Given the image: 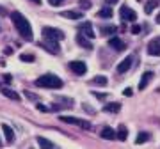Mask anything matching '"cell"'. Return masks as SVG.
Masks as SVG:
<instances>
[{
    "label": "cell",
    "instance_id": "obj_1",
    "mask_svg": "<svg viewBox=\"0 0 160 149\" xmlns=\"http://www.w3.org/2000/svg\"><path fill=\"white\" fill-rule=\"evenodd\" d=\"M11 20H12V25L16 27L18 34L22 36L23 39H25V41H32V39H34V34H32V27H30V22H29V20H27L25 16H23L22 12L12 11Z\"/></svg>",
    "mask_w": 160,
    "mask_h": 149
},
{
    "label": "cell",
    "instance_id": "obj_2",
    "mask_svg": "<svg viewBox=\"0 0 160 149\" xmlns=\"http://www.w3.org/2000/svg\"><path fill=\"white\" fill-rule=\"evenodd\" d=\"M36 85L45 87V89H61V87H62V80L59 78L57 74L46 73V74H43V76H39V78L36 80Z\"/></svg>",
    "mask_w": 160,
    "mask_h": 149
},
{
    "label": "cell",
    "instance_id": "obj_3",
    "mask_svg": "<svg viewBox=\"0 0 160 149\" xmlns=\"http://www.w3.org/2000/svg\"><path fill=\"white\" fill-rule=\"evenodd\" d=\"M43 37L48 41H62L64 39V32L53 27H43Z\"/></svg>",
    "mask_w": 160,
    "mask_h": 149
},
{
    "label": "cell",
    "instance_id": "obj_4",
    "mask_svg": "<svg viewBox=\"0 0 160 149\" xmlns=\"http://www.w3.org/2000/svg\"><path fill=\"white\" fill-rule=\"evenodd\" d=\"M59 121H62L66 124H77V126H80V128H86V130L91 128V124H89L87 121H82V119H78V117H71V115H61Z\"/></svg>",
    "mask_w": 160,
    "mask_h": 149
},
{
    "label": "cell",
    "instance_id": "obj_5",
    "mask_svg": "<svg viewBox=\"0 0 160 149\" xmlns=\"http://www.w3.org/2000/svg\"><path fill=\"white\" fill-rule=\"evenodd\" d=\"M148 53L151 57H160V36L148 43Z\"/></svg>",
    "mask_w": 160,
    "mask_h": 149
},
{
    "label": "cell",
    "instance_id": "obj_6",
    "mask_svg": "<svg viewBox=\"0 0 160 149\" xmlns=\"http://www.w3.org/2000/svg\"><path fill=\"white\" fill-rule=\"evenodd\" d=\"M69 69H71L75 74H86L87 66L82 62V60H71V62H69Z\"/></svg>",
    "mask_w": 160,
    "mask_h": 149
},
{
    "label": "cell",
    "instance_id": "obj_7",
    "mask_svg": "<svg viewBox=\"0 0 160 149\" xmlns=\"http://www.w3.org/2000/svg\"><path fill=\"white\" fill-rule=\"evenodd\" d=\"M119 14H121V18H123V20H126V22H135V20H137L135 11H133V9H130V7H126V6H123L119 9Z\"/></svg>",
    "mask_w": 160,
    "mask_h": 149
},
{
    "label": "cell",
    "instance_id": "obj_8",
    "mask_svg": "<svg viewBox=\"0 0 160 149\" xmlns=\"http://www.w3.org/2000/svg\"><path fill=\"white\" fill-rule=\"evenodd\" d=\"M39 46H41V48H46V50H48L50 53H53V55L61 52V46L57 45V41H48V39H45L43 43H39Z\"/></svg>",
    "mask_w": 160,
    "mask_h": 149
},
{
    "label": "cell",
    "instance_id": "obj_9",
    "mask_svg": "<svg viewBox=\"0 0 160 149\" xmlns=\"http://www.w3.org/2000/svg\"><path fill=\"white\" fill-rule=\"evenodd\" d=\"M132 62H133V57H132V55H128L126 59H123V60L119 62V66H118V71H119V73H126V71L132 68Z\"/></svg>",
    "mask_w": 160,
    "mask_h": 149
},
{
    "label": "cell",
    "instance_id": "obj_10",
    "mask_svg": "<svg viewBox=\"0 0 160 149\" xmlns=\"http://www.w3.org/2000/svg\"><path fill=\"white\" fill-rule=\"evenodd\" d=\"M109 45L112 46L114 50H118V52H123V50L126 48V43H125V41H121L119 37H110V39H109Z\"/></svg>",
    "mask_w": 160,
    "mask_h": 149
},
{
    "label": "cell",
    "instance_id": "obj_11",
    "mask_svg": "<svg viewBox=\"0 0 160 149\" xmlns=\"http://www.w3.org/2000/svg\"><path fill=\"white\" fill-rule=\"evenodd\" d=\"M155 74H153V71H146V73L141 76V82H139V89L142 91V89H146L148 87V84L151 82V78H153Z\"/></svg>",
    "mask_w": 160,
    "mask_h": 149
},
{
    "label": "cell",
    "instance_id": "obj_12",
    "mask_svg": "<svg viewBox=\"0 0 160 149\" xmlns=\"http://www.w3.org/2000/svg\"><path fill=\"white\" fill-rule=\"evenodd\" d=\"M116 138H118V140H121V142H125L126 138H128V128H126L125 124H119L118 132H116Z\"/></svg>",
    "mask_w": 160,
    "mask_h": 149
},
{
    "label": "cell",
    "instance_id": "obj_13",
    "mask_svg": "<svg viewBox=\"0 0 160 149\" xmlns=\"http://www.w3.org/2000/svg\"><path fill=\"white\" fill-rule=\"evenodd\" d=\"M82 32H84V36H86L87 39H92V37H94V30H92L91 22H86L82 25Z\"/></svg>",
    "mask_w": 160,
    "mask_h": 149
},
{
    "label": "cell",
    "instance_id": "obj_14",
    "mask_svg": "<svg viewBox=\"0 0 160 149\" xmlns=\"http://www.w3.org/2000/svg\"><path fill=\"white\" fill-rule=\"evenodd\" d=\"M2 132H4V135H6V140H7V142H12V140H14V132H12L11 126L2 124Z\"/></svg>",
    "mask_w": 160,
    "mask_h": 149
},
{
    "label": "cell",
    "instance_id": "obj_15",
    "mask_svg": "<svg viewBox=\"0 0 160 149\" xmlns=\"http://www.w3.org/2000/svg\"><path fill=\"white\" fill-rule=\"evenodd\" d=\"M102 137L105 138V140H112V138H116V132L112 130V128L105 126V128L102 130Z\"/></svg>",
    "mask_w": 160,
    "mask_h": 149
},
{
    "label": "cell",
    "instance_id": "obj_16",
    "mask_svg": "<svg viewBox=\"0 0 160 149\" xmlns=\"http://www.w3.org/2000/svg\"><path fill=\"white\" fill-rule=\"evenodd\" d=\"M62 16L69 18V20H80V18L84 16V12H80V11H64Z\"/></svg>",
    "mask_w": 160,
    "mask_h": 149
},
{
    "label": "cell",
    "instance_id": "obj_17",
    "mask_svg": "<svg viewBox=\"0 0 160 149\" xmlns=\"http://www.w3.org/2000/svg\"><path fill=\"white\" fill-rule=\"evenodd\" d=\"M103 110L105 112H110V114H118L121 110V103H109V105L103 107Z\"/></svg>",
    "mask_w": 160,
    "mask_h": 149
},
{
    "label": "cell",
    "instance_id": "obj_18",
    "mask_svg": "<svg viewBox=\"0 0 160 149\" xmlns=\"http://www.w3.org/2000/svg\"><path fill=\"white\" fill-rule=\"evenodd\" d=\"M149 138H151V135L148 132H141L137 135V138H135V144H144V142H148Z\"/></svg>",
    "mask_w": 160,
    "mask_h": 149
},
{
    "label": "cell",
    "instance_id": "obj_19",
    "mask_svg": "<svg viewBox=\"0 0 160 149\" xmlns=\"http://www.w3.org/2000/svg\"><path fill=\"white\" fill-rule=\"evenodd\" d=\"M77 43H78L80 46H84V48H87V50H91L92 48V45H91V41H87L86 37H84V36H77Z\"/></svg>",
    "mask_w": 160,
    "mask_h": 149
},
{
    "label": "cell",
    "instance_id": "obj_20",
    "mask_svg": "<svg viewBox=\"0 0 160 149\" xmlns=\"http://www.w3.org/2000/svg\"><path fill=\"white\" fill-rule=\"evenodd\" d=\"M112 7H103V9H100L98 11V18H112Z\"/></svg>",
    "mask_w": 160,
    "mask_h": 149
},
{
    "label": "cell",
    "instance_id": "obj_21",
    "mask_svg": "<svg viewBox=\"0 0 160 149\" xmlns=\"http://www.w3.org/2000/svg\"><path fill=\"white\" fill-rule=\"evenodd\" d=\"M116 30H118V27H114V25H103L102 29H100V32L103 36H110V34H114Z\"/></svg>",
    "mask_w": 160,
    "mask_h": 149
},
{
    "label": "cell",
    "instance_id": "obj_22",
    "mask_svg": "<svg viewBox=\"0 0 160 149\" xmlns=\"http://www.w3.org/2000/svg\"><path fill=\"white\" fill-rule=\"evenodd\" d=\"M38 144H39L41 147H46V149H53L55 147V144L50 142V140H46V138H43V137H38Z\"/></svg>",
    "mask_w": 160,
    "mask_h": 149
},
{
    "label": "cell",
    "instance_id": "obj_23",
    "mask_svg": "<svg viewBox=\"0 0 160 149\" xmlns=\"http://www.w3.org/2000/svg\"><path fill=\"white\" fill-rule=\"evenodd\" d=\"M92 84H94V85H100V87H105L107 85V76H103V74L94 76V78H92Z\"/></svg>",
    "mask_w": 160,
    "mask_h": 149
},
{
    "label": "cell",
    "instance_id": "obj_24",
    "mask_svg": "<svg viewBox=\"0 0 160 149\" xmlns=\"http://www.w3.org/2000/svg\"><path fill=\"white\" fill-rule=\"evenodd\" d=\"M157 6H158V2H157V0H149L148 4H146V7H144V12H146V14H151Z\"/></svg>",
    "mask_w": 160,
    "mask_h": 149
},
{
    "label": "cell",
    "instance_id": "obj_25",
    "mask_svg": "<svg viewBox=\"0 0 160 149\" xmlns=\"http://www.w3.org/2000/svg\"><path fill=\"white\" fill-rule=\"evenodd\" d=\"M2 92H4V94H6L7 98H11V99H14V101H20V96H18V94H16L14 91H11V89H4Z\"/></svg>",
    "mask_w": 160,
    "mask_h": 149
},
{
    "label": "cell",
    "instance_id": "obj_26",
    "mask_svg": "<svg viewBox=\"0 0 160 149\" xmlns=\"http://www.w3.org/2000/svg\"><path fill=\"white\" fill-rule=\"evenodd\" d=\"M20 59H22L23 62H34V60H36V57L32 55V53H22Z\"/></svg>",
    "mask_w": 160,
    "mask_h": 149
},
{
    "label": "cell",
    "instance_id": "obj_27",
    "mask_svg": "<svg viewBox=\"0 0 160 149\" xmlns=\"http://www.w3.org/2000/svg\"><path fill=\"white\" fill-rule=\"evenodd\" d=\"M78 2L84 9H89V7H91V2H89V0H78Z\"/></svg>",
    "mask_w": 160,
    "mask_h": 149
},
{
    "label": "cell",
    "instance_id": "obj_28",
    "mask_svg": "<svg viewBox=\"0 0 160 149\" xmlns=\"http://www.w3.org/2000/svg\"><path fill=\"white\" fill-rule=\"evenodd\" d=\"M38 110H39V112H48V107H45V105H41V103H38Z\"/></svg>",
    "mask_w": 160,
    "mask_h": 149
},
{
    "label": "cell",
    "instance_id": "obj_29",
    "mask_svg": "<svg viewBox=\"0 0 160 149\" xmlns=\"http://www.w3.org/2000/svg\"><path fill=\"white\" fill-rule=\"evenodd\" d=\"M48 2H50L52 6H61V4H62L64 0H48Z\"/></svg>",
    "mask_w": 160,
    "mask_h": 149
},
{
    "label": "cell",
    "instance_id": "obj_30",
    "mask_svg": "<svg viewBox=\"0 0 160 149\" xmlns=\"http://www.w3.org/2000/svg\"><path fill=\"white\" fill-rule=\"evenodd\" d=\"M132 32H133V34H139V32H141V27H139V25H133V27H132Z\"/></svg>",
    "mask_w": 160,
    "mask_h": 149
},
{
    "label": "cell",
    "instance_id": "obj_31",
    "mask_svg": "<svg viewBox=\"0 0 160 149\" xmlns=\"http://www.w3.org/2000/svg\"><path fill=\"white\" fill-rule=\"evenodd\" d=\"M11 80H12L11 74H4V82H6V84H11Z\"/></svg>",
    "mask_w": 160,
    "mask_h": 149
},
{
    "label": "cell",
    "instance_id": "obj_32",
    "mask_svg": "<svg viewBox=\"0 0 160 149\" xmlns=\"http://www.w3.org/2000/svg\"><path fill=\"white\" fill-rule=\"evenodd\" d=\"M25 96L29 98V99H38V96H36V94H32V92H25Z\"/></svg>",
    "mask_w": 160,
    "mask_h": 149
},
{
    "label": "cell",
    "instance_id": "obj_33",
    "mask_svg": "<svg viewBox=\"0 0 160 149\" xmlns=\"http://www.w3.org/2000/svg\"><path fill=\"white\" fill-rule=\"evenodd\" d=\"M123 94H125V96H132V94H133V91L128 87V89H125V91H123Z\"/></svg>",
    "mask_w": 160,
    "mask_h": 149
},
{
    "label": "cell",
    "instance_id": "obj_34",
    "mask_svg": "<svg viewBox=\"0 0 160 149\" xmlns=\"http://www.w3.org/2000/svg\"><path fill=\"white\" fill-rule=\"evenodd\" d=\"M94 96H96L98 99H105V98H107V94H102V92L98 94V92H94Z\"/></svg>",
    "mask_w": 160,
    "mask_h": 149
},
{
    "label": "cell",
    "instance_id": "obj_35",
    "mask_svg": "<svg viewBox=\"0 0 160 149\" xmlns=\"http://www.w3.org/2000/svg\"><path fill=\"white\" fill-rule=\"evenodd\" d=\"M118 0H107V4H116Z\"/></svg>",
    "mask_w": 160,
    "mask_h": 149
},
{
    "label": "cell",
    "instance_id": "obj_36",
    "mask_svg": "<svg viewBox=\"0 0 160 149\" xmlns=\"http://www.w3.org/2000/svg\"><path fill=\"white\" fill-rule=\"evenodd\" d=\"M30 2H34V4H41V0H30Z\"/></svg>",
    "mask_w": 160,
    "mask_h": 149
},
{
    "label": "cell",
    "instance_id": "obj_37",
    "mask_svg": "<svg viewBox=\"0 0 160 149\" xmlns=\"http://www.w3.org/2000/svg\"><path fill=\"white\" fill-rule=\"evenodd\" d=\"M157 23H160V14H158V16H157Z\"/></svg>",
    "mask_w": 160,
    "mask_h": 149
},
{
    "label": "cell",
    "instance_id": "obj_38",
    "mask_svg": "<svg viewBox=\"0 0 160 149\" xmlns=\"http://www.w3.org/2000/svg\"><path fill=\"white\" fill-rule=\"evenodd\" d=\"M157 92H160V87H158V89H157Z\"/></svg>",
    "mask_w": 160,
    "mask_h": 149
},
{
    "label": "cell",
    "instance_id": "obj_39",
    "mask_svg": "<svg viewBox=\"0 0 160 149\" xmlns=\"http://www.w3.org/2000/svg\"><path fill=\"white\" fill-rule=\"evenodd\" d=\"M0 146H2V140H0Z\"/></svg>",
    "mask_w": 160,
    "mask_h": 149
}]
</instances>
